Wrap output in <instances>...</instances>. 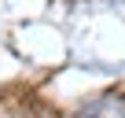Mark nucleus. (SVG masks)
I'll use <instances>...</instances> for the list:
<instances>
[{"label": "nucleus", "mask_w": 125, "mask_h": 118, "mask_svg": "<svg viewBox=\"0 0 125 118\" xmlns=\"http://www.w3.org/2000/svg\"><path fill=\"white\" fill-rule=\"evenodd\" d=\"M77 118H125V100L121 96H103V100L88 103Z\"/></svg>", "instance_id": "f257e3e1"}]
</instances>
